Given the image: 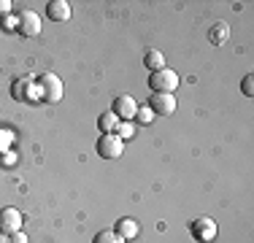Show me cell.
Listing matches in <instances>:
<instances>
[{"label":"cell","mask_w":254,"mask_h":243,"mask_svg":"<svg viewBox=\"0 0 254 243\" xmlns=\"http://www.w3.org/2000/svg\"><path fill=\"white\" fill-rule=\"evenodd\" d=\"M149 87L154 92H162V95H173L179 87V73L171 70V68H162V70H154L149 76Z\"/></svg>","instance_id":"6da1fadb"},{"label":"cell","mask_w":254,"mask_h":243,"mask_svg":"<svg viewBox=\"0 0 254 243\" xmlns=\"http://www.w3.org/2000/svg\"><path fill=\"white\" fill-rule=\"evenodd\" d=\"M38 89H41V100L44 103H60L63 100V92H65L60 76H54V73H44L38 78Z\"/></svg>","instance_id":"7a4b0ae2"},{"label":"cell","mask_w":254,"mask_h":243,"mask_svg":"<svg viewBox=\"0 0 254 243\" xmlns=\"http://www.w3.org/2000/svg\"><path fill=\"white\" fill-rule=\"evenodd\" d=\"M11 97L14 100H41V89L38 81L33 76H22L11 84Z\"/></svg>","instance_id":"3957f363"},{"label":"cell","mask_w":254,"mask_h":243,"mask_svg":"<svg viewBox=\"0 0 254 243\" xmlns=\"http://www.w3.org/2000/svg\"><path fill=\"white\" fill-rule=\"evenodd\" d=\"M122 151H125V141L119 135L106 132V135L98 138V154L103 160H117V157H122Z\"/></svg>","instance_id":"277c9868"},{"label":"cell","mask_w":254,"mask_h":243,"mask_svg":"<svg viewBox=\"0 0 254 243\" xmlns=\"http://www.w3.org/2000/svg\"><path fill=\"white\" fill-rule=\"evenodd\" d=\"M111 114H117V119H119V122H130V119H135V114H138V103H135V97H130V95H119V97H114Z\"/></svg>","instance_id":"5b68a950"},{"label":"cell","mask_w":254,"mask_h":243,"mask_svg":"<svg viewBox=\"0 0 254 243\" xmlns=\"http://www.w3.org/2000/svg\"><path fill=\"white\" fill-rule=\"evenodd\" d=\"M22 230V214L16 208H0V233L3 235H14Z\"/></svg>","instance_id":"8992f818"},{"label":"cell","mask_w":254,"mask_h":243,"mask_svg":"<svg viewBox=\"0 0 254 243\" xmlns=\"http://www.w3.org/2000/svg\"><path fill=\"white\" fill-rule=\"evenodd\" d=\"M149 108H152V114H160V117H171V114H176V95L154 92L152 100H149Z\"/></svg>","instance_id":"52a82bcc"},{"label":"cell","mask_w":254,"mask_h":243,"mask_svg":"<svg viewBox=\"0 0 254 243\" xmlns=\"http://www.w3.org/2000/svg\"><path fill=\"white\" fill-rule=\"evenodd\" d=\"M16 19H19V27L16 30H19L25 38H35V35L41 33V16L35 14V11H22Z\"/></svg>","instance_id":"ba28073f"},{"label":"cell","mask_w":254,"mask_h":243,"mask_svg":"<svg viewBox=\"0 0 254 243\" xmlns=\"http://www.w3.org/2000/svg\"><path fill=\"white\" fill-rule=\"evenodd\" d=\"M46 16H49L52 22H68L70 19V3L68 0H52V3L46 5Z\"/></svg>","instance_id":"9c48e42d"},{"label":"cell","mask_w":254,"mask_h":243,"mask_svg":"<svg viewBox=\"0 0 254 243\" xmlns=\"http://www.w3.org/2000/svg\"><path fill=\"white\" fill-rule=\"evenodd\" d=\"M114 233H117L122 241H132L138 235V222H135V219H130V216H125V219H119V222H117V230H114Z\"/></svg>","instance_id":"30bf717a"},{"label":"cell","mask_w":254,"mask_h":243,"mask_svg":"<svg viewBox=\"0 0 254 243\" xmlns=\"http://www.w3.org/2000/svg\"><path fill=\"white\" fill-rule=\"evenodd\" d=\"M192 230H195V235H197V238H200L203 243H208V241L216 235V224L211 222V219H197Z\"/></svg>","instance_id":"8fae6325"},{"label":"cell","mask_w":254,"mask_h":243,"mask_svg":"<svg viewBox=\"0 0 254 243\" xmlns=\"http://www.w3.org/2000/svg\"><path fill=\"white\" fill-rule=\"evenodd\" d=\"M208 38H211V44H225V41L230 38V24L227 22H216L214 27H211Z\"/></svg>","instance_id":"7c38bea8"},{"label":"cell","mask_w":254,"mask_h":243,"mask_svg":"<svg viewBox=\"0 0 254 243\" xmlns=\"http://www.w3.org/2000/svg\"><path fill=\"white\" fill-rule=\"evenodd\" d=\"M143 65H146L149 70H162L165 68V54L152 49V52H146V57H143Z\"/></svg>","instance_id":"4fadbf2b"},{"label":"cell","mask_w":254,"mask_h":243,"mask_svg":"<svg viewBox=\"0 0 254 243\" xmlns=\"http://www.w3.org/2000/svg\"><path fill=\"white\" fill-rule=\"evenodd\" d=\"M117 124H119L117 114H111V111L100 114V119H98V127H100V132H103V135H106V132H114V130H117Z\"/></svg>","instance_id":"5bb4252c"},{"label":"cell","mask_w":254,"mask_h":243,"mask_svg":"<svg viewBox=\"0 0 254 243\" xmlns=\"http://www.w3.org/2000/svg\"><path fill=\"white\" fill-rule=\"evenodd\" d=\"M92 243H127V241H122L114 230H100V233L92 238Z\"/></svg>","instance_id":"9a60e30c"},{"label":"cell","mask_w":254,"mask_h":243,"mask_svg":"<svg viewBox=\"0 0 254 243\" xmlns=\"http://www.w3.org/2000/svg\"><path fill=\"white\" fill-rule=\"evenodd\" d=\"M114 135H119L122 141H127V138H132V135H135V127H132L130 122H119V124H117V130H114Z\"/></svg>","instance_id":"2e32d148"},{"label":"cell","mask_w":254,"mask_h":243,"mask_svg":"<svg viewBox=\"0 0 254 243\" xmlns=\"http://www.w3.org/2000/svg\"><path fill=\"white\" fill-rule=\"evenodd\" d=\"M0 24H3V30H16V27H19V19L11 16V14H5L3 19H0Z\"/></svg>","instance_id":"e0dca14e"},{"label":"cell","mask_w":254,"mask_h":243,"mask_svg":"<svg viewBox=\"0 0 254 243\" xmlns=\"http://www.w3.org/2000/svg\"><path fill=\"white\" fill-rule=\"evenodd\" d=\"M241 87H244V95L246 97L254 95V76H252V73H249V76H244V84H241Z\"/></svg>","instance_id":"ac0fdd59"},{"label":"cell","mask_w":254,"mask_h":243,"mask_svg":"<svg viewBox=\"0 0 254 243\" xmlns=\"http://www.w3.org/2000/svg\"><path fill=\"white\" fill-rule=\"evenodd\" d=\"M152 117H154V114H152V108H138V114H135V119L138 122H143V124H146V122H152Z\"/></svg>","instance_id":"d6986e66"},{"label":"cell","mask_w":254,"mask_h":243,"mask_svg":"<svg viewBox=\"0 0 254 243\" xmlns=\"http://www.w3.org/2000/svg\"><path fill=\"white\" fill-rule=\"evenodd\" d=\"M8 243H27V235H25V233H22V230H19V233L8 235Z\"/></svg>","instance_id":"ffe728a7"},{"label":"cell","mask_w":254,"mask_h":243,"mask_svg":"<svg viewBox=\"0 0 254 243\" xmlns=\"http://www.w3.org/2000/svg\"><path fill=\"white\" fill-rule=\"evenodd\" d=\"M11 11V0H0V16H5Z\"/></svg>","instance_id":"44dd1931"},{"label":"cell","mask_w":254,"mask_h":243,"mask_svg":"<svg viewBox=\"0 0 254 243\" xmlns=\"http://www.w3.org/2000/svg\"><path fill=\"white\" fill-rule=\"evenodd\" d=\"M5 143H11V132L8 130H0V146H5Z\"/></svg>","instance_id":"7402d4cb"},{"label":"cell","mask_w":254,"mask_h":243,"mask_svg":"<svg viewBox=\"0 0 254 243\" xmlns=\"http://www.w3.org/2000/svg\"><path fill=\"white\" fill-rule=\"evenodd\" d=\"M0 243H8V235H3V233H0Z\"/></svg>","instance_id":"603a6c76"}]
</instances>
